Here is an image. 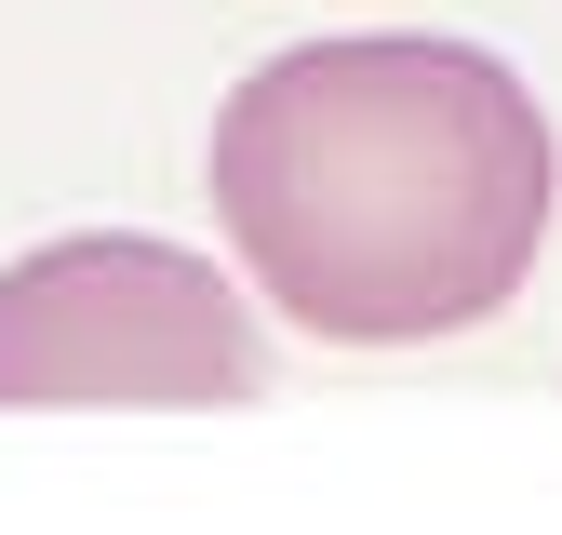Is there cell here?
Instances as JSON below:
<instances>
[{
    "mask_svg": "<svg viewBox=\"0 0 562 535\" xmlns=\"http://www.w3.org/2000/svg\"><path fill=\"white\" fill-rule=\"evenodd\" d=\"M215 228L281 321L335 349H429L522 295L562 148L522 67L442 27L295 41L215 107Z\"/></svg>",
    "mask_w": 562,
    "mask_h": 535,
    "instance_id": "cell-1",
    "label": "cell"
},
{
    "mask_svg": "<svg viewBox=\"0 0 562 535\" xmlns=\"http://www.w3.org/2000/svg\"><path fill=\"white\" fill-rule=\"evenodd\" d=\"M255 388V308L188 241L67 228L0 268V416H228Z\"/></svg>",
    "mask_w": 562,
    "mask_h": 535,
    "instance_id": "cell-2",
    "label": "cell"
}]
</instances>
